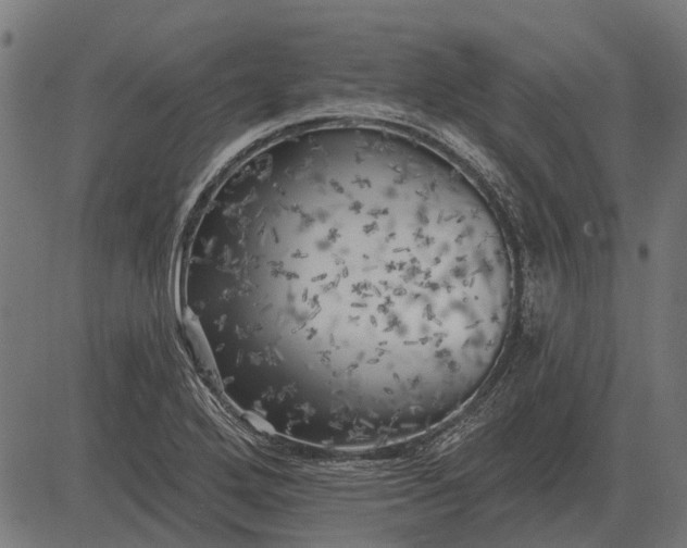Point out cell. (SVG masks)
Wrapping results in <instances>:
<instances>
[{
  "label": "cell",
  "instance_id": "obj_1",
  "mask_svg": "<svg viewBox=\"0 0 687 548\" xmlns=\"http://www.w3.org/2000/svg\"><path fill=\"white\" fill-rule=\"evenodd\" d=\"M246 304L251 360L280 395L339 415H415L469 389L513 296L474 187L421 142L370 125L262 149L215 264Z\"/></svg>",
  "mask_w": 687,
  "mask_h": 548
}]
</instances>
